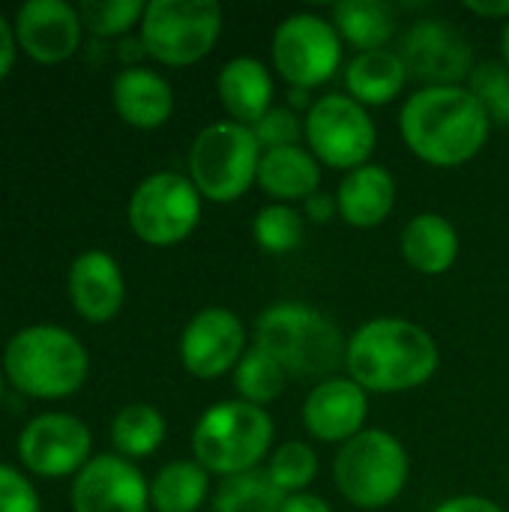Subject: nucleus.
<instances>
[{"label": "nucleus", "mask_w": 509, "mask_h": 512, "mask_svg": "<svg viewBox=\"0 0 509 512\" xmlns=\"http://www.w3.org/2000/svg\"><path fill=\"white\" fill-rule=\"evenodd\" d=\"M339 216L354 228L381 225L396 204V180L384 165H360L345 174L336 192Z\"/></svg>", "instance_id": "aec40b11"}, {"label": "nucleus", "mask_w": 509, "mask_h": 512, "mask_svg": "<svg viewBox=\"0 0 509 512\" xmlns=\"http://www.w3.org/2000/svg\"><path fill=\"white\" fill-rule=\"evenodd\" d=\"M252 135L258 138L261 150H276V147H294L300 138H306L303 120L297 117L294 108H270L258 123L249 126Z\"/></svg>", "instance_id": "72a5a7b5"}, {"label": "nucleus", "mask_w": 509, "mask_h": 512, "mask_svg": "<svg viewBox=\"0 0 509 512\" xmlns=\"http://www.w3.org/2000/svg\"><path fill=\"white\" fill-rule=\"evenodd\" d=\"M399 15L381 0H345L333 6V27L360 51L381 48L396 33Z\"/></svg>", "instance_id": "393cba45"}, {"label": "nucleus", "mask_w": 509, "mask_h": 512, "mask_svg": "<svg viewBox=\"0 0 509 512\" xmlns=\"http://www.w3.org/2000/svg\"><path fill=\"white\" fill-rule=\"evenodd\" d=\"M468 90L477 96V102L486 108L489 120L509 126V69L507 63H480L474 66L468 78Z\"/></svg>", "instance_id": "473e14b6"}, {"label": "nucleus", "mask_w": 509, "mask_h": 512, "mask_svg": "<svg viewBox=\"0 0 509 512\" xmlns=\"http://www.w3.org/2000/svg\"><path fill=\"white\" fill-rule=\"evenodd\" d=\"M219 99L234 123H258L273 102V78L255 57H234L219 72Z\"/></svg>", "instance_id": "412c9836"}, {"label": "nucleus", "mask_w": 509, "mask_h": 512, "mask_svg": "<svg viewBox=\"0 0 509 512\" xmlns=\"http://www.w3.org/2000/svg\"><path fill=\"white\" fill-rule=\"evenodd\" d=\"M273 444V420L264 408L243 399L210 405L192 432V450L207 474L255 471Z\"/></svg>", "instance_id": "39448f33"}, {"label": "nucleus", "mask_w": 509, "mask_h": 512, "mask_svg": "<svg viewBox=\"0 0 509 512\" xmlns=\"http://www.w3.org/2000/svg\"><path fill=\"white\" fill-rule=\"evenodd\" d=\"M111 441L123 459H144L165 441V417L144 402L126 405L111 423Z\"/></svg>", "instance_id": "cd10ccee"}, {"label": "nucleus", "mask_w": 509, "mask_h": 512, "mask_svg": "<svg viewBox=\"0 0 509 512\" xmlns=\"http://www.w3.org/2000/svg\"><path fill=\"white\" fill-rule=\"evenodd\" d=\"M261 144L243 123H213L198 132L189 150V180L201 198L231 204L258 180Z\"/></svg>", "instance_id": "0eeeda50"}, {"label": "nucleus", "mask_w": 509, "mask_h": 512, "mask_svg": "<svg viewBox=\"0 0 509 512\" xmlns=\"http://www.w3.org/2000/svg\"><path fill=\"white\" fill-rule=\"evenodd\" d=\"M255 348L267 351L294 378H324L345 363L348 342L339 327L306 303H276L255 324Z\"/></svg>", "instance_id": "7ed1b4c3"}, {"label": "nucleus", "mask_w": 509, "mask_h": 512, "mask_svg": "<svg viewBox=\"0 0 509 512\" xmlns=\"http://www.w3.org/2000/svg\"><path fill=\"white\" fill-rule=\"evenodd\" d=\"M441 363L438 342L420 324L375 318L354 330L345 348L351 381L366 393H405L423 387Z\"/></svg>", "instance_id": "f03ea898"}, {"label": "nucleus", "mask_w": 509, "mask_h": 512, "mask_svg": "<svg viewBox=\"0 0 509 512\" xmlns=\"http://www.w3.org/2000/svg\"><path fill=\"white\" fill-rule=\"evenodd\" d=\"M303 129L312 156L330 168H345V171L369 165V156L378 141L366 105L339 93L312 102Z\"/></svg>", "instance_id": "9d476101"}, {"label": "nucleus", "mask_w": 509, "mask_h": 512, "mask_svg": "<svg viewBox=\"0 0 509 512\" xmlns=\"http://www.w3.org/2000/svg\"><path fill=\"white\" fill-rule=\"evenodd\" d=\"M150 489L144 474L123 456L90 459L72 486L75 512H147Z\"/></svg>", "instance_id": "2eb2a0df"}, {"label": "nucleus", "mask_w": 509, "mask_h": 512, "mask_svg": "<svg viewBox=\"0 0 509 512\" xmlns=\"http://www.w3.org/2000/svg\"><path fill=\"white\" fill-rule=\"evenodd\" d=\"M489 114L468 87H423L399 114V129L414 156L438 168L471 162L489 138Z\"/></svg>", "instance_id": "f257e3e1"}, {"label": "nucleus", "mask_w": 509, "mask_h": 512, "mask_svg": "<svg viewBox=\"0 0 509 512\" xmlns=\"http://www.w3.org/2000/svg\"><path fill=\"white\" fill-rule=\"evenodd\" d=\"M402 258L426 276L447 273L459 258V231L441 213H417L402 231Z\"/></svg>", "instance_id": "5701e85b"}, {"label": "nucleus", "mask_w": 509, "mask_h": 512, "mask_svg": "<svg viewBox=\"0 0 509 512\" xmlns=\"http://www.w3.org/2000/svg\"><path fill=\"white\" fill-rule=\"evenodd\" d=\"M246 354V327L225 306L201 309L180 336V360L189 375L210 381L231 369Z\"/></svg>", "instance_id": "ddd939ff"}, {"label": "nucleus", "mask_w": 509, "mask_h": 512, "mask_svg": "<svg viewBox=\"0 0 509 512\" xmlns=\"http://www.w3.org/2000/svg\"><path fill=\"white\" fill-rule=\"evenodd\" d=\"M210 477L198 462H171L150 483V504L156 512H198L207 501Z\"/></svg>", "instance_id": "a878e982"}, {"label": "nucleus", "mask_w": 509, "mask_h": 512, "mask_svg": "<svg viewBox=\"0 0 509 512\" xmlns=\"http://www.w3.org/2000/svg\"><path fill=\"white\" fill-rule=\"evenodd\" d=\"M288 372L261 348H249L234 369V390L249 405H267L282 396Z\"/></svg>", "instance_id": "c85d7f7f"}, {"label": "nucleus", "mask_w": 509, "mask_h": 512, "mask_svg": "<svg viewBox=\"0 0 509 512\" xmlns=\"http://www.w3.org/2000/svg\"><path fill=\"white\" fill-rule=\"evenodd\" d=\"M273 483L285 492V495H303V489L315 480L318 474V456L309 444L303 441H288L282 444L267 465Z\"/></svg>", "instance_id": "7c9ffc66"}, {"label": "nucleus", "mask_w": 509, "mask_h": 512, "mask_svg": "<svg viewBox=\"0 0 509 512\" xmlns=\"http://www.w3.org/2000/svg\"><path fill=\"white\" fill-rule=\"evenodd\" d=\"M12 60H15V36L6 18L0 15V78L12 69Z\"/></svg>", "instance_id": "58836bf2"}, {"label": "nucleus", "mask_w": 509, "mask_h": 512, "mask_svg": "<svg viewBox=\"0 0 509 512\" xmlns=\"http://www.w3.org/2000/svg\"><path fill=\"white\" fill-rule=\"evenodd\" d=\"M69 294L81 318L96 324L111 321L120 312L126 294L117 261L99 249L81 252L69 270Z\"/></svg>", "instance_id": "a211bd4d"}, {"label": "nucleus", "mask_w": 509, "mask_h": 512, "mask_svg": "<svg viewBox=\"0 0 509 512\" xmlns=\"http://www.w3.org/2000/svg\"><path fill=\"white\" fill-rule=\"evenodd\" d=\"M408 66L399 51L375 48V51H360L345 72V87L351 99L360 105H387L393 102L405 84H408Z\"/></svg>", "instance_id": "b1692460"}, {"label": "nucleus", "mask_w": 509, "mask_h": 512, "mask_svg": "<svg viewBox=\"0 0 509 512\" xmlns=\"http://www.w3.org/2000/svg\"><path fill=\"white\" fill-rule=\"evenodd\" d=\"M369 414L366 390L351 378L321 381L303 405V426L312 438L327 444H348L363 432Z\"/></svg>", "instance_id": "dca6fc26"}, {"label": "nucleus", "mask_w": 509, "mask_h": 512, "mask_svg": "<svg viewBox=\"0 0 509 512\" xmlns=\"http://www.w3.org/2000/svg\"><path fill=\"white\" fill-rule=\"evenodd\" d=\"M399 54L408 75L426 81V87H462L474 72V48L450 21H417Z\"/></svg>", "instance_id": "f8f14e48"}, {"label": "nucleus", "mask_w": 509, "mask_h": 512, "mask_svg": "<svg viewBox=\"0 0 509 512\" xmlns=\"http://www.w3.org/2000/svg\"><path fill=\"white\" fill-rule=\"evenodd\" d=\"M432 512H504L495 501L480 498V495H459V498H447L444 504H438Z\"/></svg>", "instance_id": "c9c22d12"}, {"label": "nucleus", "mask_w": 509, "mask_h": 512, "mask_svg": "<svg viewBox=\"0 0 509 512\" xmlns=\"http://www.w3.org/2000/svg\"><path fill=\"white\" fill-rule=\"evenodd\" d=\"M0 399H3V381H0Z\"/></svg>", "instance_id": "79ce46f5"}, {"label": "nucleus", "mask_w": 509, "mask_h": 512, "mask_svg": "<svg viewBox=\"0 0 509 512\" xmlns=\"http://www.w3.org/2000/svg\"><path fill=\"white\" fill-rule=\"evenodd\" d=\"M258 183L279 204L309 201L321 186V168H318V159L312 156V150H303L300 144L276 147V150L261 153Z\"/></svg>", "instance_id": "4be33fe9"}, {"label": "nucleus", "mask_w": 509, "mask_h": 512, "mask_svg": "<svg viewBox=\"0 0 509 512\" xmlns=\"http://www.w3.org/2000/svg\"><path fill=\"white\" fill-rule=\"evenodd\" d=\"M9 381L36 399L72 396L90 369L84 345L63 327L36 324L18 330L3 354Z\"/></svg>", "instance_id": "20e7f679"}, {"label": "nucleus", "mask_w": 509, "mask_h": 512, "mask_svg": "<svg viewBox=\"0 0 509 512\" xmlns=\"http://www.w3.org/2000/svg\"><path fill=\"white\" fill-rule=\"evenodd\" d=\"M201 219V192L174 171L150 174L138 183L129 201V225L147 246L183 243Z\"/></svg>", "instance_id": "1a4fd4ad"}, {"label": "nucleus", "mask_w": 509, "mask_h": 512, "mask_svg": "<svg viewBox=\"0 0 509 512\" xmlns=\"http://www.w3.org/2000/svg\"><path fill=\"white\" fill-rule=\"evenodd\" d=\"M18 456L39 477H66L90 462V429L69 414H39L21 432Z\"/></svg>", "instance_id": "4468645a"}, {"label": "nucleus", "mask_w": 509, "mask_h": 512, "mask_svg": "<svg viewBox=\"0 0 509 512\" xmlns=\"http://www.w3.org/2000/svg\"><path fill=\"white\" fill-rule=\"evenodd\" d=\"M336 489L360 510H381L393 504L408 483V453L399 438L384 429H363L342 444L333 462Z\"/></svg>", "instance_id": "423d86ee"}, {"label": "nucleus", "mask_w": 509, "mask_h": 512, "mask_svg": "<svg viewBox=\"0 0 509 512\" xmlns=\"http://www.w3.org/2000/svg\"><path fill=\"white\" fill-rule=\"evenodd\" d=\"M336 210H339V204H336V195H324V192H315L309 201H306V216L312 219V222H330L333 216H336Z\"/></svg>", "instance_id": "e433bc0d"}, {"label": "nucleus", "mask_w": 509, "mask_h": 512, "mask_svg": "<svg viewBox=\"0 0 509 512\" xmlns=\"http://www.w3.org/2000/svg\"><path fill=\"white\" fill-rule=\"evenodd\" d=\"M144 9L147 6L141 0H84L78 6V15L81 24H87V30H93L96 36H117L141 21Z\"/></svg>", "instance_id": "2f4dec72"}, {"label": "nucleus", "mask_w": 509, "mask_h": 512, "mask_svg": "<svg viewBox=\"0 0 509 512\" xmlns=\"http://www.w3.org/2000/svg\"><path fill=\"white\" fill-rule=\"evenodd\" d=\"M342 60V39L333 21L297 12L288 15L273 33V66L297 90L327 84Z\"/></svg>", "instance_id": "9b49d317"}, {"label": "nucleus", "mask_w": 509, "mask_h": 512, "mask_svg": "<svg viewBox=\"0 0 509 512\" xmlns=\"http://www.w3.org/2000/svg\"><path fill=\"white\" fill-rule=\"evenodd\" d=\"M288 495L273 483L270 471L255 468L225 477L213 495V512H282Z\"/></svg>", "instance_id": "bb28decb"}, {"label": "nucleus", "mask_w": 509, "mask_h": 512, "mask_svg": "<svg viewBox=\"0 0 509 512\" xmlns=\"http://www.w3.org/2000/svg\"><path fill=\"white\" fill-rule=\"evenodd\" d=\"M252 234L267 255H288L303 243V216L291 204H267L258 210Z\"/></svg>", "instance_id": "c756f323"}, {"label": "nucleus", "mask_w": 509, "mask_h": 512, "mask_svg": "<svg viewBox=\"0 0 509 512\" xmlns=\"http://www.w3.org/2000/svg\"><path fill=\"white\" fill-rule=\"evenodd\" d=\"M222 33V6L213 0H153L141 18V45L165 66L207 57Z\"/></svg>", "instance_id": "6e6552de"}, {"label": "nucleus", "mask_w": 509, "mask_h": 512, "mask_svg": "<svg viewBox=\"0 0 509 512\" xmlns=\"http://www.w3.org/2000/svg\"><path fill=\"white\" fill-rule=\"evenodd\" d=\"M114 96V108L117 114L138 129H156L162 126L171 111H174V90L171 84L144 66H129L114 78L111 87Z\"/></svg>", "instance_id": "6ab92c4d"}, {"label": "nucleus", "mask_w": 509, "mask_h": 512, "mask_svg": "<svg viewBox=\"0 0 509 512\" xmlns=\"http://www.w3.org/2000/svg\"><path fill=\"white\" fill-rule=\"evenodd\" d=\"M0 512H39L36 489L9 465H0Z\"/></svg>", "instance_id": "f704fd0d"}, {"label": "nucleus", "mask_w": 509, "mask_h": 512, "mask_svg": "<svg viewBox=\"0 0 509 512\" xmlns=\"http://www.w3.org/2000/svg\"><path fill=\"white\" fill-rule=\"evenodd\" d=\"M282 512H333V507L324 501V498H318V495H288V501H285V507Z\"/></svg>", "instance_id": "4c0bfd02"}, {"label": "nucleus", "mask_w": 509, "mask_h": 512, "mask_svg": "<svg viewBox=\"0 0 509 512\" xmlns=\"http://www.w3.org/2000/svg\"><path fill=\"white\" fill-rule=\"evenodd\" d=\"M465 9L468 12H474V15H483V18H507L509 21V0H498V3H477V0H471V3H465Z\"/></svg>", "instance_id": "ea45409f"}, {"label": "nucleus", "mask_w": 509, "mask_h": 512, "mask_svg": "<svg viewBox=\"0 0 509 512\" xmlns=\"http://www.w3.org/2000/svg\"><path fill=\"white\" fill-rule=\"evenodd\" d=\"M501 51H504V63L509 69V21L504 24V36H501Z\"/></svg>", "instance_id": "a19ab883"}, {"label": "nucleus", "mask_w": 509, "mask_h": 512, "mask_svg": "<svg viewBox=\"0 0 509 512\" xmlns=\"http://www.w3.org/2000/svg\"><path fill=\"white\" fill-rule=\"evenodd\" d=\"M15 33L36 63H60L81 42V15L63 0H30L18 12Z\"/></svg>", "instance_id": "f3484780"}]
</instances>
